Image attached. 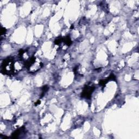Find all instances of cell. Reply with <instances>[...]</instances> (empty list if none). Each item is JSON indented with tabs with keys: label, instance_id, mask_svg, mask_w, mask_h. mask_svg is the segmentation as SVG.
<instances>
[{
	"label": "cell",
	"instance_id": "cell-3",
	"mask_svg": "<svg viewBox=\"0 0 139 139\" xmlns=\"http://www.w3.org/2000/svg\"><path fill=\"white\" fill-rule=\"evenodd\" d=\"M95 88L93 86L86 85L83 89L82 92L81 96L82 97L85 98H90L92 95V94L95 90Z\"/></svg>",
	"mask_w": 139,
	"mask_h": 139
},
{
	"label": "cell",
	"instance_id": "cell-9",
	"mask_svg": "<svg viewBox=\"0 0 139 139\" xmlns=\"http://www.w3.org/2000/svg\"><path fill=\"white\" fill-rule=\"evenodd\" d=\"M6 29L4 27H1V38H2V37H3V35H5L6 33Z\"/></svg>",
	"mask_w": 139,
	"mask_h": 139
},
{
	"label": "cell",
	"instance_id": "cell-6",
	"mask_svg": "<svg viewBox=\"0 0 139 139\" xmlns=\"http://www.w3.org/2000/svg\"><path fill=\"white\" fill-rule=\"evenodd\" d=\"M63 42L65 43V44L66 45H67L68 46H70L72 43L71 39V38H70V35H67V36L66 37H63Z\"/></svg>",
	"mask_w": 139,
	"mask_h": 139
},
{
	"label": "cell",
	"instance_id": "cell-1",
	"mask_svg": "<svg viewBox=\"0 0 139 139\" xmlns=\"http://www.w3.org/2000/svg\"><path fill=\"white\" fill-rule=\"evenodd\" d=\"M23 61L20 58L19 59H15L13 57L7 58L3 61L1 65V72L4 74L13 75L21 71Z\"/></svg>",
	"mask_w": 139,
	"mask_h": 139
},
{
	"label": "cell",
	"instance_id": "cell-7",
	"mask_svg": "<svg viewBox=\"0 0 139 139\" xmlns=\"http://www.w3.org/2000/svg\"><path fill=\"white\" fill-rule=\"evenodd\" d=\"M63 37H58L56 38L55 41V43L56 45H59L61 44V42H63Z\"/></svg>",
	"mask_w": 139,
	"mask_h": 139
},
{
	"label": "cell",
	"instance_id": "cell-10",
	"mask_svg": "<svg viewBox=\"0 0 139 139\" xmlns=\"http://www.w3.org/2000/svg\"><path fill=\"white\" fill-rule=\"evenodd\" d=\"M40 103H41V102H40V100H38L37 101V102L35 103V106H37V105H39V104H40Z\"/></svg>",
	"mask_w": 139,
	"mask_h": 139
},
{
	"label": "cell",
	"instance_id": "cell-8",
	"mask_svg": "<svg viewBox=\"0 0 139 139\" xmlns=\"http://www.w3.org/2000/svg\"><path fill=\"white\" fill-rule=\"evenodd\" d=\"M48 86L47 85H45L43 87H42V95H41V97H42L44 95L45 93L47 91H48Z\"/></svg>",
	"mask_w": 139,
	"mask_h": 139
},
{
	"label": "cell",
	"instance_id": "cell-2",
	"mask_svg": "<svg viewBox=\"0 0 139 139\" xmlns=\"http://www.w3.org/2000/svg\"><path fill=\"white\" fill-rule=\"evenodd\" d=\"M25 67L27 69L28 71L30 74L38 71L42 67L43 63L38 57L32 56L24 62Z\"/></svg>",
	"mask_w": 139,
	"mask_h": 139
},
{
	"label": "cell",
	"instance_id": "cell-4",
	"mask_svg": "<svg viewBox=\"0 0 139 139\" xmlns=\"http://www.w3.org/2000/svg\"><path fill=\"white\" fill-rule=\"evenodd\" d=\"M25 130V127H21V128L17 129L15 130L11 135V138H18L19 136L21 134H22Z\"/></svg>",
	"mask_w": 139,
	"mask_h": 139
},
{
	"label": "cell",
	"instance_id": "cell-5",
	"mask_svg": "<svg viewBox=\"0 0 139 139\" xmlns=\"http://www.w3.org/2000/svg\"><path fill=\"white\" fill-rule=\"evenodd\" d=\"M115 79V77L114 74H111L110 76H109V77L107 78V79H102L100 81V84L101 85H102V86H104L107 83V82L108 81H113V80Z\"/></svg>",
	"mask_w": 139,
	"mask_h": 139
}]
</instances>
